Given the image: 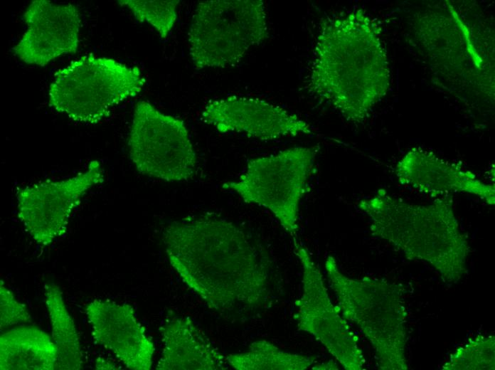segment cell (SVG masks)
Instances as JSON below:
<instances>
[{
    "instance_id": "7a4b0ae2",
    "label": "cell",
    "mask_w": 495,
    "mask_h": 370,
    "mask_svg": "<svg viewBox=\"0 0 495 370\" xmlns=\"http://www.w3.org/2000/svg\"><path fill=\"white\" fill-rule=\"evenodd\" d=\"M380 37L378 25L361 9L327 18L319 28L308 88L347 121L363 122L389 89Z\"/></svg>"
},
{
    "instance_id": "ac0fdd59",
    "label": "cell",
    "mask_w": 495,
    "mask_h": 370,
    "mask_svg": "<svg viewBox=\"0 0 495 370\" xmlns=\"http://www.w3.org/2000/svg\"><path fill=\"white\" fill-rule=\"evenodd\" d=\"M228 366L237 370H304L316 361L315 356H305L281 350L266 340L251 343L247 351L228 355Z\"/></svg>"
},
{
    "instance_id": "8992f818",
    "label": "cell",
    "mask_w": 495,
    "mask_h": 370,
    "mask_svg": "<svg viewBox=\"0 0 495 370\" xmlns=\"http://www.w3.org/2000/svg\"><path fill=\"white\" fill-rule=\"evenodd\" d=\"M268 36L262 0L199 2L188 33L189 56L197 70L233 66Z\"/></svg>"
},
{
    "instance_id": "7402d4cb",
    "label": "cell",
    "mask_w": 495,
    "mask_h": 370,
    "mask_svg": "<svg viewBox=\"0 0 495 370\" xmlns=\"http://www.w3.org/2000/svg\"><path fill=\"white\" fill-rule=\"evenodd\" d=\"M95 367L96 369H119V366L113 361L99 358L96 360Z\"/></svg>"
},
{
    "instance_id": "7c38bea8",
    "label": "cell",
    "mask_w": 495,
    "mask_h": 370,
    "mask_svg": "<svg viewBox=\"0 0 495 370\" xmlns=\"http://www.w3.org/2000/svg\"><path fill=\"white\" fill-rule=\"evenodd\" d=\"M23 18L28 28L11 48L22 62L43 67L61 56L78 51L81 20L75 5L34 0Z\"/></svg>"
},
{
    "instance_id": "5bb4252c",
    "label": "cell",
    "mask_w": 495,
    "mask_h": 370,
    "mask_svg": "<svg viewBox=\"0 0 495 370\" xmlns=\"http://www.w3.org/2000/svg\"><path fill=\"white\" fill-rule=\"evenodd\" d=\"M395 172L400 184L423 194L440 196L467 193L489 205L495 203L494 185L459 164L420 148L409 150L398 162Z\"/></svg>"
},
{
    "instance_id": "e0dca14e",
    "label": "cell",
    "mask_w": 495,
    "mask_h": 370,
    "mask_svg": "<svg viewBox=\"0 0 495 370\" xmlns=\"http://www.w3.org/2000/svg\"><path fill=\"white\" fill-rule=\"evenodd\" d=\"M43 292L52 339L58 350L55 369H81L83 368V359L80 338L65 306L61 289L56 284L48 282L44 285Z\"/></svg>"
},
{
    "instance_id": "9c48e42d",
    "label": "cell",
    "mask_w": 495,
    "mask_h": 370,
    "mask_svg": "<svg viewBox=\"0 0 495 370\" xmlns=\"http://www.w3.org/2000/svg\"><path fill=\"white\" fill-rule=\"evenodd\" d=\"M294 252L302 270V293L294 315L297 327L319 341L345 369H362L365 359L358 338L332 303L320 269L295 239Z\"/></svg>"
},
{
    "instance_id": "277c9868",
    "label": "cell",
    "mask_w": 495,
    "mask_h": 370,
    "mask_svg": "<svg viewBox=\"0 0 495 370\" xmlns=\"http://www.w3.org/2000/svg\"><path fill=\"white\" fill-rule=\"evenodd\" d=\"M329 286L343 317L371 344L380 370H407V311L403 288L382 278H351L335 258L325 262Z\"/></svg>"
},
{
    "instance_id": "52a82bcc",
    "label": "cell",
    "mask_w": 495,
    "mask_h": 370,
    "mask_svg": "<svg viewBox=\"0 0 495 370\" xmlns=\"http://www.w3.org/2000/svg\"><path fill=\"white\" fill-rule=\"evenodd\" d=\"M317 151L316 147H294L251 159L238 180L225 182L222 188L235 192L245 203L270 210L294 236Z\"/></svg>"
},
{
    "instance_id": "44dd1931",
    "label": "cell",
    "mask_w": 495,
    "mask_h": 370,
    "mask_svg": "<svg viewBox=\"0 0 495 370\" xmlns=\"http://www.w3.org/2000/svg\"><path fill=\"white\" fill-rule=\"evenodd\" d=\"M0 326L1 329L22 322L31 321V314L26 307L18 302L4 285L0 282Z\"/></svg>"
},
{
    "instance_id": "ffe728a7",
    "label": "cell",
    "mask_w": 495,
    "mask_h": 370,
    "mask_svg": "<svg viewBox=\"0 0 495 370\" xmlns=\"http://www.w3.org/2000/svg\"><path fill=\"white\" fill-rule=\"evenodd\" d=\"M118 4L128 8L139 22L154 27L161 38L171 31L177 18L179 0H119Z\"/></svg>"
},
{
    "instance_id": "6da1fadb",
    "label": "cell",
    "mask_w": 495,
    "mask_h": 370,
    "mask_svg": "<svg viewBox=\"0 0 495 370\" xmlns=\"http://www.w3.org/2000/svg\"><path fill=\"white\" fill-rule=\"evenodd\" d=\"M162 240L171 267L211 309L231 312L268 304L271 258L240 226L215 214L188 216L169 223Z\"/></svg>"
},
{
    "instance_id": "9a60e30c",
    "label": "cell",
    "mask_w": 495,
    "mask_h": 370,
    "mask_svg": "<svg viewBox=\"0 0 495 370\" xmlns=\"http://www.w3.org/2000/svg\"><path fill=\"white\" fill-rule=\"evenodd\" d=\"M163 342L159 370H223L225 357L189 317H171L159 327Z\"/></svg>"
},
{
    "instance_id": "3957f363",
    "label": "cell",
    "mask_w": 495,
    "mask_h": 370,
    "mask_svg": "<svg viewBox=\"0 0 495 370\" xmlns=\"http://www.w3.org/2000/svg\"><path fill=\"white\" fill-rule=\"evenodd\" d=\"M453 204L449 195L430 204L410 203L380 189L358 206L369 218L373 236L407 258L427 263L444 282L454 284L466 274L469 245Z\"/></svg>"
},
{
    "instance_id": "603a6c76",
    "label": "cell",
    "mask_w": 495,
    "mask_h": 370,
    "mask_svg": "<svg viewBox=\"0 0 495 370\" xmlns=\"http://www.w3.org/2000/svg\"><path fill=\"white\" fill-rule=\"evenodd\" d=\"M313 369H338L337 364L333 361H328L326 364H318L312 367Z\"/></svg>"
},
{
    "instance_id": "30bf717a",
    "label": "cell",
    "mask_w": 495,
    "mask_h": 370,
    "mask_svg": "<svg viewBox=\"0 0 495 370\" xmlns=\"http://www.w3.org/2000/svg\"><path fill=\"white\" fill-rule=\"evenodd\" d=\"M103 181L101 164L92 160L73 176L21 188L16 194L18 218L36 243L50 245L66 233L70 217L84 195Z\"/></svg>"
},
{
    "instance_id": "d6986e66",
    "label": "cell",
    "mask_w": 495,
    "mask_h": 370,
    "mask_svg": "<svg viewBox=\"0 0 495 370\" xmlns=\"http://www.w3.org/2000/svg\"><path fill=\"white\" fill-rule=\"evenodd\" d=\"M494 336L479 335L458 347L443 370H491L495 368Z\"/></svg>"
},
{
    "instance_id": "4fadbf2b",
    "label": "cell",
    "mask_w": 495,
    "mask_h": 370,
    "mask_svg": "<svg viewBox=\"0 0 495 370\" xmlns=\"http://www.w3.org/2000/svg\"><path fill=\"white\" fill-rule=\"evenodd\" d=\"M95 340L132 370H149L155 348L129 304L95 299L85 308Z\"/></svg>"
},
{
    "instance_id": "5b68a950",
    "label": "cell",
    "mask_w": 495,
    "mask_h": 370,
    "mask_svg": "<svg viewBox=\"0 0 495 370\" xmlns=\"http://www.w3.org/2000/svg\"><path fill=\"white\" fill-rule=\"evenodd\" d=\"M144 84L137 66L85 56L56 72L48 90V104L73 121L95 124L114 107L137 95Z\"/></svg>"
},
{
    "instance_id": "ba28073f",
    "label": "cell",
    "mask_w": 495,
    "mask_h": 370,
    "mask_svg": "<svg viewBox=\"0 0 495 370\" xmlns=\"http://www.w3.org/2000/svg\"><path fill=\"white\" fill-rule=\"evenodd\" d=\"M127 145L131 161L144 175L181 181L195 172L196 154L185 123L149 102L135 105Z\"/></svg>"
},
{
    "instance_id": "8fae6325",
    "label": "cell",
    "mask_w": 495,
    "mask_h": 370,
    "mask_svg": "<svg viewBox=\"0 0 495 370\" xmlns=\"http://www.w3.org/2000/svg\"><path fill=\"white\" fill-rule=\"evenodd\" d=\"M206 123L222 133L237 132L262 141L309 134L306 121L264 100L231 95L208 102L201 112Z\"/></svg>"
},
{
    "instance_id": "2e32d148",
    "label": "cell",
    "mask_w": 495,
    "mask_h": 370,
    "mask_svg": "<svg viewBox=\"0 0 495 370\" xmlns=\"http://www.w3.org/2000/svg\"><path fill=\"white\" fill-rule=\"evenodd\" d=\"M57 355L52 337L36 327L20 326L1 335V370H53Z\"/></svg>"
}]
</instances>
